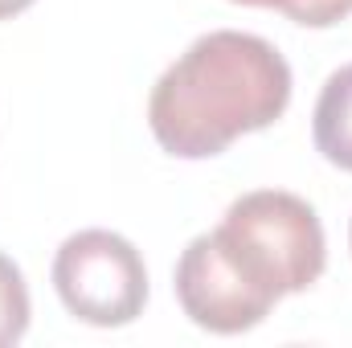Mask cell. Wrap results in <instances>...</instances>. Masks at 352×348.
<instances>
[{"instance_id":"cell-1","label":"cell","mask_w":352,"mask_h":348,"mask_svg":"<svg viewBox=\"0 0 352 348\" xmlns=\"http://www.w3.org/2000/svg\"><path fill=\"white\" fill-rule=\"evenodd\" d=\"M287 107V58L258 33L213 29L156 78L148 127L176 160H209L234 140L278 123Z\"/></svg>"},{"instance_id":"cell-2","label":"cell","mask_w":352,"mask_h":348,"mask_svg":"<svg viewBox=\"0 0 352 348\" xmlns=\"http://www.w3.org/2000/svg\"><path fill=\"white\" fill-rule=\"evenodd\" d=\"M238 270L274 303L307 291L328 262L320 213L283 188H254L238 197L213 230Z\"/></svg>"},{"instance_id":"cell-3","label":"cell","mask_w":352,"mask_h":348,"mask_svg":"<svg viewBox=\"0 0 352 348\" xmlns=\"http://www.w3.org/2000/svg\"><path fill=\"white\" fill-rule=\"evenodd\" d=\"M54 291L90 328H127L148 303L144 254L115 230H78L54 254Z\"/></svg>"},{"instance_id":"cell-4","label":"cell","mask_w":352,"mask_h":348,"mask_svg":"<svg viewBox=\"0 0 352 348\" xmlns=\"http://www.w3.org/2000/svg\"><path fill=\"white\" fill-rule=\"evenodd\" d=\"M173 287L180 299V312L213 336L250 332L274 307V299L238 270V262L226 254V246L213 230L197 234L184 246V254L176 262Z\"/></svg>"},{"instance_id":"cell-5","label":"cell","mask_w":352,"mask_h":348,"mask_svg":"<svg viewBox=\"0 0 352 348\" xmlns=\"http://www.w3.org/2000/svg\"><path fill=\"white\" fill-rule=\"evenodd\" d=\"M311 140L328 164L352 173V62L328 74L311 111Z\"/></svg>"},{"instance_id":"cell-6","label":"cell","mask_w":352,"mask_h":348,"mask_svg":"<svg viewBox=\"0 0 352 348\" xmlns=\"http://www.w3.org/2000/svg\"><path fill=\"white\" fill-rule=\"evenodd\" d=\"M29 316H33V303H29L25 274L8 254H0V348L16 345L29 332Z\"/></svg>"},{"instance_id":"cell-7","label":"cell","mask_w":352,"mask_h":348,"mask_svg":"<svg viewBox=\"0 0 352 348\" xmlns=\"http://www.w3.org/2000/svg\"><path fill=\"white\" fill-rule=\"evenodd\" d=\"M246 8H278L287 21L303 29H332L344 17H352V0H234Z\"/></svg>"},{"instance_id":"cell-8","label":"cell","mask_w":352,"mask_h":348,"mask_svg":"<svg viewBox=\"0 0 352 348\" xmlns=\"http://www.w3.org/2000/svg\"><path fill=\"white\" fill-rule=\"evenodd\" d=\"M37 0H0V21H8V17H21L25 8H33Z\"/></svg>"},{"instance_id":"cell-9","label":"cell","mask_w":352,"mask_h":348,"mask_svg":"<svg viewBox=\"0 0 352 348\" xmlns=\"http://www.w3.org/2000/svg\"><path fill=\"white\" fill-rule=\"evenodd\" d=\"M349 242H352V230H349Z\"/></svg>"}]
</instances>
